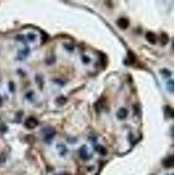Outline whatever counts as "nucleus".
Here are the masks:
<instances>
[{
  "label": "nucleus",
  "mask_w": 175,
  "mask_h": 175,
  "mask_svg": "<svg viewBox=\"0 0 175 175\" xmlns=\"http://www.w3.org/2000/svg\"><path fill=\"white\" fill-rule=\"evenodd\" d=\"M146 39L148 40V42L149 43H151V45H154L156 44V35L153 33H151V32H148L146 35Z\"/></svg>",
  "instance_id": "nucleus-5"
},
{
  "label": "nucleus",
  "mask_w": 175,
  "mask_h": 175,
  "mask_svg": "<svg viewBox=\"0 0 175 175\" xmlns=\"http://www.w3.org/2000/svg\"><path fill=\"white\" fill-rule=\"evenodd\" d=\"M163 165L166 168L172 167L173 165V156H170V157L166 158L165 160L163 161Z\"/></svg>",
  "instance_id": "nucleus-6"
},
{
  "label": "nucleus",
  "mask_w": 175,
  "mask_h": 175,
  "mask_svg": "<svg viewBox=\"0 0 175 175\" xmlns=\"http://www.w3.org/2000/svg\"><path fill=\"white\" fill-rule=\"evenodd\" d=\"M96 149H97V151L101 154V155H105L106 153H107V150L102 146H98L96 147Z\"/></svg>",
  "instance_id": "nucleus-10"
},
{
  "label": "nucleus",
  "mask_w": 175,
  "mask_h": 175,
  "mask_svg": "<svg viewBox=\"0 0 175 175\" xmlns=\"http://www.w3.org/2000/svg\"><path fill=\"white\" fill-rule=\"evenodd\" d=\"M127 115H128V110H127L126 109H124V108H121V109L117 111V117H118L120 120L125 119L127 117Z\"/></svg>",
  "instance_id": "nucleus-4"
},
{
  "label": "nucleus",
  "mask_w": 175,
  "mask_h": 175,
  "mask_svg": "<svg viewBox=\"0 0 175 175\" xmlns=\"http://www.w3.org/2000/svg\"><path fill=\"white\" fill-rule=\"evenodd\" d=\"M160 41L162 45H166V44L168 43V41H169V37H168V35L165 33H163V34H161V37H160Z\"/></svg>",
  "instance_id": "nucleus-8"
},
{
  "label": "nucleus",
  "mask_w": 175,
  "mask_h": 175,
  "mask_svg": "<svg viewBox=\"0 0 175 175\" xmlns=\"http://www.w3.org/2000/svg\"><path fill=\"white\" fill-rule=\"evenodd\" d=\"M169 84H170V86H169L170 88H169L171 89V92H173V81L171 80L170 82L168 83V85H169Z\"/></svg>",
  "instance_id": "nucleus-13"
},
{
  "label": "nucleus",
  "mask_w": 175,
  "mask_h": 175,
  "mask_svg": "<svg viewBox=\"0 0 175 175\" xmlns=\"http://www.w3.org/2000/svg\"><path fill=\"white\" fill-rule=\"evenodd\" d=\"M1 102H2V99H1V97H0V105H1Z\"/></svg>",
  "instance_id": "nucleus-16"
},
{
  "label": "nucleus",
  "mask_w": 175,
  "mask_h": 175,
  "mask_svg": "<svg viewBox=\"0 0 175 175\" xmlns=\"http://www.w3.org/2000/svg\"><path fill=\"white\" fill-rule=\"evenodd\" d=\"M80 156L82 157V159H88V150L86 146H83L80 149Z\"/></svg>",
  "instance_id": "nucleus-7"
},
{
  "label": "nucleus",
  "mask_w": 175,
  "mask_h": 175,
  "mask_svg": "<svg viewBox=\"0 0 175 175\" xmlns=\"http://www.w3.org/2000/svg\"><path fill=\"white\" fill-rule=\"evenodd\" d=\"M38 123H38V121H37L36 118L31 117H28V118L25 120V126L26 127L27 129H34V128H36V127L38 126Z\"/></svg>",
  "instance_id": "nucleus-1"
},
{
  "label": "nucleus",
  "mask_w": 175,
  "mask_h": 175,
  "mask_svg": "<svg viewBox=\"0 0 175 175\" xmlns=\"http://www.w3.org/2000/svg\"><path fill=\"white\" fill-rule=\"evenodd\" d=\"M117 25H118V26H119L121 29L124 30L128 28V26H129V25H130V22H129V20H127V19H125V18H121V19H119V20H117Z\"/></svg>",
  "instance_id": "nucleus-3"
},
{
  "label": "nucleus",
  "mask_w": 175,
  "mask_h": 175,
  "mask_svg": "<svg viewBox=\"0 0 175 175\" xmlns=\"http://www.w3.org/2000/svg\"><path fill=\"white\" fill-rule=\"evenodd\" d=\"M28 39H30V40H34V39H35V35H34V34H28Z\"/></svg>",
  "instance_id": "nucleus-14"
},
{
  "label": "nucleus",
  "mask_w": 175,
  "mask_h": 175,
  "mask_svg": "<svg viewBox=\"0 0 175 175\" xmlns=\"http://www.w3.org/2000/svg\"><path fill=\"white\" fill-rule=\"evenodd\" d=\"M14 88V85H13V83H10V90L11 91V92H12V91L14 90V88Z\"/></svg>",
  "instance_id": "nucleus-15"
},
{
  "label": "nucleus",
  "mask_w": 175,
  "mask_h": 175,
  "mask_svg": "<svg viewBox=\"0 0 175 175\" xmlns=\"http://www.w3.org/2000/svg\"><path fill=\"white\" fill-rule=\"evenodd\" d=\"M165 111H166V115L170 116V117H173V110L169 106L165 107Z\"/></svg>",
  "instance_id": "nucleus-11"
},
{
  "label": "nucleus",
  "mask_w": 175,
  "mask_h": 175,
  "mask_svg": "<svg viewBox=\"0 0 175 175\" xmlns=\"http://www.w3.org/2000/svg\"><path fill=\"white\" fill-rule=\"evenodd\" d=\"M128 60H129V61L131 63H134L136 61V56H135V54H133L131 51L128 52Z\"/></svg>",
  "instance_id": "nucleus-9"
},
{
  "label": "nucleus",
  "mask_w": 175,
  "mask_h": 175,
  "mask_svg": "<svg viewBox=\"0 0 175 175\" xmlns=\"http://www.w3.org/2000/svg\"><path fill=\"white\" fill-rule=\"evenodd\" d=\"M43 132L45 133V137H44V139L45 141H47V143H50L52 141V139L54 138V134H55V131L53 129H45L43 131Z\"/></svg>",
  "instance_id": "nucleus-2"
},
{
  "label": "nucleus",
  "mask_w": 175,
  "mask_h": 175,
  "mask_svg": "<svg viewBox=\"0 0 175 175\" xmlns=\"http://www.w3.org/2000/svg\"><path fill=\"white\" fill-rule=\"evenodd\" d=\"M83 61L85 64H88L89 61H90V59L88 58V56H83Z\"/></svg>",
  "instance_id": "nucleus-12"
}]
</instances>
